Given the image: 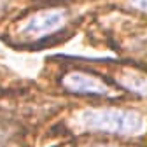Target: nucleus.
Here are the masks:
<instances>
[{"mask_svg": "<svg viewBox=\"0 0 147 147\" xmlns=\"http://www.w3.org/2000/svg\"><path fill=\"white\" fill-rule=\"evenodd\" d=\"M76 126L112 135H135L142 131L144 117L126 109H88L77 114Z\"/></svg>", "mask_w": 147, "mask_h": 147, "instance_id": "obj_1", "label": "nucleus"}, {"mask_svg": "<svg viewBox=\"0 0 147 147\" xmlns=\"http://www.w3.org/2000/svg\"><path fill=\"white\" fill-rule=\"evenodd\" d=\"M67 21V14L61 9H46L32 14L25 26L21 28V33L25 37H32V39H40L49 33L58 32Z\"/></svg>", "mask_w": 147, "mask_h": 147, "instance_id": "obj_2", "label": "nucleus"}, {"mask_svg": "<svg viewBox=\"0 0 147 147\" xmlns=\"http://www.w3.org/2000/svg\"><path fill=\"white\" fill-rule=\"evenodd\" d=\"M61 84L67 91L79 95H95V96H103L109 93V86L100 79L95 77L93 74L84 72V70H70L67 72Z\"/></svg>", "mask_w": 147, "mask_h": 147, "instance_id": "obj_3", "label": "nucleus"}, {"mask_svg": "<svg viewBox=\"0 0 147 147\" xmlns=\"http://www.w3.org/2000/svg\"><path fill=\"white\" fill-rule=\"evenodd\" d=\"M119 82L131 93L147 96V76H142L137 72H126L119 77Z\"/></svg>", "mask_w": 147, "mask_h": 147, "instance_id": "obj_4", "label": "nucleus"}, {"mask_svg": "<svg viewBox=\"0 0 147 147\" xmlns=\"http://www.w3.org/2000/svg\"><path fill=\"white\" fill-rule=\"evenodd\" d=\"M130 4L144 12H147V0H130Z\"/></svg>", "mask_w": 147, "mask_h": 147, "instance_id": "obj_5", "label": "nucleus"}, {"mask_svg": "<svg viewBox=\"0 0 147 147\" xmlns=\"http://www.w3.org/2000/svg\"><path fill=\"white\" fill-rule=\"evenodd\" d=\"M5 144H7V131L0 126V147H4Z\"/></svg>", "mask_w": 147, "mask_h": 147, "instance_id": "obj_6", "label": "nucleus"}, {"mask_svg": "<svg viewBox=\"0 0 147 147\" xmlns=\"http://www.w3.org/2000/svg\"><path fill=\"white\" fill-rule=\"evenodd\" d=\"M95 147H119V145H95Z\"/></svg>", "mask_w": 147, "mask_h": 147, "instance_id": "obj_7", "label": "nucleus"}, {"mask_svg": "<svg viewBox=\"0 0 147 147\" xmlns=\"http://www.w3.org/2000/svg\"><path fill=\"white\" fill-rule=\"evenodd\" d=\"M5 4V0H0V9H2V5Z\"/></svg>", "mask_w": 147, "mask_h": 147, "instance_id": "obj_8", "label": "nucleus"}]
</instances>
